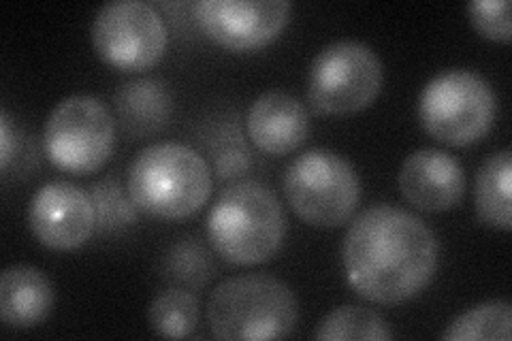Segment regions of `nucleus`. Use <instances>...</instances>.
I'll use <instances>...</instances> for the list:
<instances>
[{
	"label": "nucleus",
	"instance_id": "nucleus-1",
	"mask_svg": "<svg viewBox=\"0 0 512 341\" xmlns=\"http://www.w3.org/2000/svg\"><path fill=\"white\" fill-rule=\"evenodd\" d=\"M440 243L431 226L408 209L378 203L350 222L342 241V265L359 297L395 305L431 284Z\"/></svg>",
	"mask_w": 512,
	"mask_h": 341
},
{
	"label": "nucleus",
	"instance_id": "nucleus-2",
	"mask_svg": "<svg viewBox=\"0 0 512 341\" xmlns=\"http://www.w3.org/2000/svg\"><path fill=\"white\" fill-rule=\"evenodd\" d=\"M214 188L207 160L186 143L156 141L126 171V190L139 211L165 220L188 218L210 201Z\"/></svg>",
	"mask_w": 512,
	"mask_h": 341
},
{
	"label": "nucleus",
	"instance_id": "nucleus-3",
	"mask_svg": "<svg viewBox=\"0 0 512 341\" xmlns=\"http://www.w3.org/2000/svg\"><path fill=\"white\" fill-rule=\"evenodd\" d=\"M286 237V216L276 192L261 182H237L207 214V239L222 261L259 265L276 256Z\"/></svg>",
	"mask_w": 512,
	"mask_h": 341
},
{
	"label": "nucleus",
	"instance_id": "nucleus-4",
	"mask_svg": "<svg viewBox=\"0 0 512 341\" xmlns=\"http://www.w3.org/2000/svg\"><path fill=\"white\" fill-rule=\"evenodd\" d=\"M207 322L218 339H282L297 329L299 301L293 288L271 273L233 275L212 290Z\"/></svg>",
	"mask_w": 512,
	"mask_h": 341
},
{
	"label": "nucleus",
	"instance_id": "nucleus-5",
	"mask_svg": "<svg viewBox=\"0 0 512 341\" xmlns=\"http://www.w3.org/2000/svg\"><path fill=\"white\" fill-rule=\"evenodd\" d=\"M282 186L295 214L320 229L348 222L361 201L359 171L348 158L327 148H312L293 158Z\"/></svg>",
	"mask_w": 512,
	"mask_h": 341
},
{
	"label": "nucleus",
	"instance_id": "nucleus-6",
	"mask_svg": "<svg viewBox=\"0 0 512 341\" xmlns=\"http://www.w3.org/2000/svg\"><path fill=\"white\" fill-rule=\"evenodd\" d=\"M416 111L421 126L431 137L461 148L476 143L491 131L498 99L480 73L446 69L423 86Z\"/></svg>",
	"mask_w": 512,
	"mask_h": 341
},
{
	"label": "nucleus",
	"instance_id": "nucleus-7",
	"mask_svg": "<svg viewBox=\"0 0 512 341\" xmlns=\"http://www.w3.org/2000/svg\"><path fill=\"white\" fill-rule=\"evenodd\" d=\"M380 56L355 39L325 45L308 69L306 94L310 105L325 116H348L370 107L382 90Z\"/></svg>",
	"mask_w": 512,
	"mask_h": 341
},
{
	"label": "nucleus",
	"instance_id": "nucleus-8",
	"mask_svg": "<svg viewBox=\"0 0 512 341\" xmlns=\"http://www.w3.org/2000/svg\"><path fill=\"white\" fill-rule=\"evenodd\" d=\"M116 118L92 94H71L47 116L43 150L54 167L73 175L99 171L114 152Z\"/></svg>",
	"mask_w": 512,
	"mask_h": 341
},
{
	"label": "nucleus",
	"instance_id": "nucleus-9",
	"mask_svg": "<svg viewBox=\"0 0 512 341\" xmlns=\"http://www.w3.org/2000/svg\"><path fill=\"white\" fill-rule=\"evenodd\" d=\"M92 45L107 64L120 71H146L165 56L169 28L146 0H111L92 20Z\"/></svg>",
	"mask_w": 512,
	"mask_h": 341
},
{
	"label": "nucleus",
	"instance_id": "nucleus-10",
	"mask_svg": "<svg viewBox=\"0 0 512 341\" xmlns=\"http://www.w3.org/2000/svg\"><path fill=\"white\" fill-rule=\"evenodd\" d=\"M288 0H197L192 18L224 50L250 52L274 41L291 20Z\"/></svg>",
	"mask_w": 512,
	"mask_h": 341
},
{
	"label": "nucleus",
	"instance_id": "nucleus-11",
	"mask_svg": "<svg viewBox=\"0 0 512 341\" xmlns=\"http://www.w3.org/2000/svg\"><path fill=\"white\" fill-rule=\"evenodd\" d=\"M30 233L45 248L69 252L90 239L96 231V209L92 194L67 180L43 184L28 203Z\"/></svg>",
	"mask_w": 512,
	"mask_h": 341
},
{
	"label": "nucleus",
	"instance_id": "nucleus-12",
	"mask_svg": "<svg viewBox=\"0 0 512 341\" xmlns=\"http://www.w3.org/2000/svg\"><path fill=\"white\" fill-rule=\"evenodd\" d=\"M397 184L410 205L438 214L461 203L466 194V173L453 154L421 148L402 162Z\"/></svg>",
	"mask_w": 512,
	"mask_h": 341
},
{
	"label": "nucleus",
	"instance_id": "nucleus-13",
	"mask_svg": "<svg viewBox=\"0 0 512 341\" xmlns=\"http://www.w3.org/2000/svg\"><path fill=\"white\" fill-rule=\"evenodd\" d=\"M250 141L265 154L284 156L306 143L312 131L310 113L297 96L284 90H267L256 96L246 116Z\"/></svg>",
	"mask_w": 512,
	"mask_h": 341
},
{
	"label": "nucleus",
	"instance_id": "nucleus-14",
	"mask_svg": "<svg viewBox=\"0 0 512 341\" xmlns=\"http://www.w3.org/2000/svg\"><path fill=\"white\" fill-rule=\"evenodd\" d=\"M56 292L47 275L32 265H11L0 275V320L9 329H32L54 310Z\"/></svg>",
	"mask_w": 512,
	"mask_h": 341
},
{
	"label": "nucleus",
	"instance_id": "nucleus-15",
	"mask_svg": "<svg viewBox=\"0 0 512 341\" xmlns=\"http://www.w3.org/2000/svg\"><path fill=\"white\" fill-rule=\"evenodd\" d=\"M116 118L131 139H148L163 131L173 113V99L160 77H139L114 94Z\"/></svg>",
	"mask_w": 512,
	"mask_h": 341
},
{
	"label": "nucleus",
	"instance_id": "nucleus-16",
	"mask_svg": "<svg viewBox=\"0 0 512 341\" xmlns=\"http://www.w3.org/2000/svg\"><path fill=\"white\" fill-rule=\"evenodd\" d=\"M510 192H512V152L502 148L493 152L476 175L474 201L476 216L480 222L491 229L510 231L512 226V209H510Z\"/></svg>",
	"mask_w": 512,
	"mask_h": 341
},
{
	"label": "nucleus",
	"instance_id": "nucleus-17",
	"mask_svg": "<svg viewBox=\"0 0 512 341\" xmlns=\"http://www.w3.org/2000/svg\"><path fill=\"white\" fill-rule=\"evenodd\" d=\"M512 331V305L506 299H491L470 307L448 322L442 331L446 341H508Z\"/></svg>",
	"mask_w": 512,
	"mask_h": 341
},
{
	"label": "nucleus",
	"instance_id": "nucleus-18",
	"mask_svg": "<svg viewBox=\"0 0 512 341\" xmlns=\"http://www.w3.org/2000/svg\"><path fill=\"white\" fill-rule=\"evenodd\" d=\"M314 337L325 341H382L391 339L393 333L387 320L372 307L342 305L318 322Z\"/></svg>",
	"mask_w": 512,
	"mask_h": 341
},
{
	"label": "nucleus",
	"instance_id": "nucleus-19",
	"mask_svg": "<svg viewBox=\"0 0 512 341\" xmlns=\"http://www.w3.org/2000/svg\"><path fill=\"white\" fill-rule=\"evenodd\" d=\"M201 318L199 299L188 288L171 286L152 299L148 322L154 333L163 337H188L195 333Z\"/></svg>",
	"mask_w": 512,
	"mask_h": 341
},
{
	"label": "nucleus",
	"instance_id": "nucleus-20",
	"mask_svg": "<svg viewBox=\"0 0 512 341\" xmlns=\"http://www.w3.org/2000/svg\"><path fill=\"white\" fill-rule=\"evenodd\" d=\"M214 258L197 239H182L163 258V275L182 288H201L214 278Z\"/></svg>",
	"mask_w": 512,
	"mask_h": 341
},
{
	"label": "nucleus",
	"instance_id": "nucleus-21",
	"mask_svg": "<svg viewBox=\"0 0 512 341\" xmlns=\"http://www.w3.org/2000/svg\"><path fill=\"white\" fill-rule=\"evenodd\" d=\"M92 201L96 209V229L101 233L122 231L137 222V205L133 203L126 186L116 177H105L92 186Z\"/></svg>",
	"mask_w": 512,
	"mask_h": 341
},
{
	"label": "nucleus",
	"instance_id": "nucleus-22",
	"mask_svg": "<svg viewBox=\"0 0 512 341\" xmlns=\"http://www.w3.org/2000/svg\"><path fill=\"white\" fill-rule=\"evenodd\" d=\"M468 18L476 32L491 41H510V3L508 0H472Z\"/></svg>",
	"mask_w": 512,
	"mask_h": 341
},
{
	"label": "nucleus",
	"instance_id": "nucleus-23",
	"mask_svg": "<svg viewBox=\"0 0 512 341\" xmlns=\"http://www.w3.org/2000/svg\"><path fill=\"white\" fill-rule=\"evenodd\" d=\"M250 167V156L244 148H227L216 154V171L220 177H237Z\"/></svg>",
	"mask_w": 512,
	"mask_h": 341
},
{
	"label": "nucleus",
	"instance_id": "nucleus-24",
	"mask_svg": "<svg viewBox=\"0 0 512 341\" xmlns=\"http://www.w3.org/2000/svg\"><path fill=\"white\" fill-rule=\"evenodd\" d=\"M15 156V128L9 111H0V169L7 173L11 160Z\"/></svg>",
	"mask_w": 512,
	"mask_h": 341
}]
</instances>
